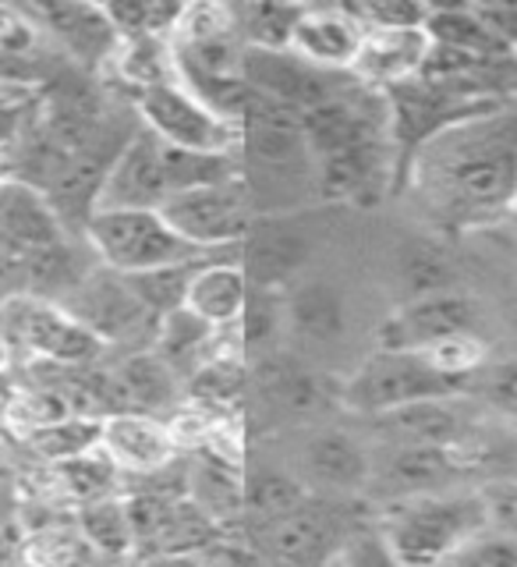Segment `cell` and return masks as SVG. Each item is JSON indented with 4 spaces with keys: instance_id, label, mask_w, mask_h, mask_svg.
<instances>
[{
    "instance_id": "obj_1",
    "label": "cell",
    "mask_w": 517,
    "mask_h": 567,
    "mask_svg": "<svg viewBox=\"0 0 517 567\" xmlns=\"http://www.w3.org/2000/svg\"><path fill=\"white\" fill-rule=\"evenodd\" d=\"M394 188L447 235L486 230L517 213V100L461 121L404 159Z\"/></svg>"
},
{
    "instance_id": "obj_2",
    "label": "cell",
    "mask_w": 517,
    "mask_h": 567,
    "mask_svg": "<svg viewBox=\"0 0 517 567\" xmlns=\"http://www.w3.org/2000/svg\"><path fill=\"white\" fill-rule=\"evenodd\" d=\"M316 159V192L323 203H380L397 182V153L390 138L383 93L354 82L348 93L301 114Z\"/></svg>"
},
{
    "instance_id": "obj_3",
    "label": "cell",
    "mask_w": 517,
    "mask_h": 567,
    "mask_svg": "<svg viewBox=\"0 0 517 567\" xmlns=\"http://www.w3.org/2000/svg\"><path fill=\"white\" fill-rule=\"evenodd\" d=\"M230 177H241L238 156L170 146V142L156 138L138 124L111 171H106L96 209H159L188 188L230 182Z\"/></svg>"
},
{
    "instance_id": "obj_4",
    "label": "cell",
    "mask_w": 517,
    "mask_h": 567,
    "mask_svg": "<svg viewBox=\"0 0 517 567\" xmlns=\"http://www.w3.org/2000/svg\"><path fill=\"white\" fill-rule=\"evenodd\" d=\"M376 525L401 567H440L493 528V507L483 489H447L383 504Z\"/></svg>"
},
{
    "instance_id": "obj_5",
    "label": "cell",
    "mask_w": 517,
    "mask_h": 567,
    "mask_svg": "<svg viewBox=\"0 0 517 567\" xmlns=\"http://www.w3.org/2000/svg\"><path fill=\"white\" fill-rule=\"evenodd\" d=\"M82 238L100 266L121 277H138L164 266L209 259L192 248L177 230L159 217V209H96L85 220ZM220 256V252H217Z\"/></svg>"
},
{
    "instance_id": "obj_6",
    "label": "cell",
    "mask_w": 517,
    "mask_h": 567,
    "mask_svg": "<svg viewBox=\"0 0 517 567\" xmlns=\"http://www.w3.org/2000/svg\"><path fill=\"white\" fill-rule=\"evenodd\" d=\"M465 383H454L422 359L418 351H386L376 348L369 359L351 372L337 390L348 412L380 419L401 408H412L422 401H443L457 398Z\"/></svg>"
},
{
    "instance_id": "obj_7",
    "label": "cell",
    "mask_w": 517,
    "mask_h": 567,
    "mask_svg": "<svg viewBox=\"0 0 517 567\" xmlns=\"http://www.w3.org/2000/svg\"><path fill=\"white\" fill-rule=\"evenodd\" d=\"M0 337L11 344V351H22L53 369L93 365L106 351L100 337L79 323L64 306L25 291L0 298Z\"/></svg>"
},
{
    "instance_id": "obj_8",
    "label": "cell",
    "mask_w": 517,
    "mask_h": 567,
    "mask_svg": "<svg viewBox=\"0 0 517 567\" xmlns=\"http://www.w3.org/2000/svg\"><path fill=\"white\" fill-rule=\"evenodd\" d=\"M124 100H128L142 128L170 142V146H182L192 153L238 156V142H241L238 124H230L217 111H209L182 82V75H170L156 85L124 93Z\"/></svg>"
},
{
    "instance_id": "obj_9",
    "label": "cell",
    "mask_w": 517,
    "mask_h": 567,
    "mask_svg": "<svg viewBox=\"0 0 517 567\" xmlns=\"http://www.w3.org/2000/svg\"><path fill=\"white\" fill-rule=\"evenodd\" d=\"M159 217L192 248L217 256L245 245L248 230L256 224V206L245 177H230V182H213L174 195L159 206Z\"/></svg>"
},
{
    "instance_id": "obj_10",
    "label": "cell",
    "mask_w": 517,
    "mask_h": 567,
    "mask_svg": "<svg viewBox=\"0 0 517 567\" xmlns=\"http://www.w3.org/2000/svg\"><path fill=\"white\" fill-rule=\"evenodd\" d=\"M53 53L82 75H106L121 50V35L103 4H29Z\"/></svg>"
},
{
    "instance_id": "obj_11",
    "label": "cell",
    "mask_w": 517,
    "mask_h": 567,
    "mask_svg": "<svg viewBox=\"0 0 517 567\" xmlns=\"http://www.w3.org/2000/svg\"><path fill=\"white\" fill-rule=\"evenodd\" d=\"M241 79L256 93L283 103L298 117L316 111L354 85L351 75L341 71H323L309 61H301L291 50H245L241 53Z\"/></svg>"
},
{
    "instance_id": "obj_12",
    "label": "cell",
    "mask_w": 517,
    "mask_h": 567,
    "mask_svg": "<svg viewBox=\"0 0 517 567\" xmlns=\"http://www.w3.org/2000/svg\"><path fill=\"white\" fill-rule=\"evenodd\" d=\"M61 306L93 330L100 341L111 348L117 341H132V337L149 333L156 337L159 319L142 306V298L132 291V284L121 274L96 266L75 291H71Z\"/></svg>"
},
{
    "instance_id": "obj_13",
    "label": "cell",
    "mask_w": 517,
    "mask_h": 567,
    "mask_svg": "<svg viewBox=\"0 0 517 567\" xmlns=\"http://www.w3.org/2000/svg\"><path fill=\"white\" fill-rule=\"evenodd\" d=\"M468 468L465 451L451 447H418V443H386L383 457L372 454L369 493L383 504L412 501V496L447 493L454 478Z\"/></svg>"
},
{
    "instance_id": "obj_14",
    "label": "cell",
    "mask_w": 517,
    "mask_h": 567,
    "mask_svg": "<svg viewBox=\"0 0 517 567\" xmlns=\"http://www.w3.org/2000/svg\"><path fill=\"white\" fill-rule=\"evenodd\" d=\"M312 496L365 493L372 478V451L341 430H309L294 451V472Z\"/></svg>"
},
{
    "instance_id": "obj_15",
    "label": "cell",
    "mask_w": 517,
    "mask_h": 567,
    "mask_svg": "<svg viewBox=\"0 0 517 567\" xmlns=\"http://www.w3.org/2000/svg\"><path fill=\"white\" fill-rule=\"evenodd\" d=\"M478 323V301L465 291H443V295H425L412 298L390 312L380 333L376 348L386 351H425L443 337L454 333H475Z\"/></svg>"
},
{
    "instance_id": "obj_16",
    "label": "cell",
    "mask_w": 517,
    "mask_h": 567,
    "mask_svg": "<svg viewBox=\"0 0 517 567\" xmlns=\"http://www.w3.org/2000/svg\"><path fill=\"white\" fill-rule=\"evenodd\" d=\"M64 238L68 227L40 188L22 177H8L0 185V270L14 274L18 262Z\"/></svg>"
},
{
    "instance_id": "obj_17",
    "label": "cell",
    "mask_w": 517,
    "mask_h": 567,
    "mask_svg": "<svg viewBox=\"0 0 517 567\" xmlns=\"http://www.w3.org/2000/svg\"><path fill=\"white\" fill-rule=\"evenodd\" d=\"M323 501L327 496H309L288 518L259 528L262 549L273 567H323L341 554L348 532L333 525V511Z\"/></svg>"
},
{
    "instance_id": "obj_18",
    "label": "cell",
    "mask_w": 517,
    "mask_h": 567,
    "mask_svg": "<svg viewBox=\"0 0 517 567\" xmlns=\"http://www.w3.org/2000/svg\"><path fill=\"white\" fill-rule=\"evenodd\" d=\"M433 58V35L425 25L418 29H369L359 50V61L351 68V79L372 89L390 93L412 79H422L425 64Z\"/></svg>"
},
{
    "instance_id": "obj_19",
    "label": "cell",
    "mask_w": 517,
    "mask_h": 567,
    "mask_svg": "<svg viewBox=\"0 0 517 567\" xmlns=\"http://www.w3.org/2000/svg\"><path fill=\"white\" fill-rule=\"evenodd\" d=\"M241 252H245L241 259L245 277L256 280L259 291H277L288 288L301 266L309 262L312 238L301 230L298 220H288L280 213V217H259L252 224Z\"/></svg>"
},
{
    "instance_id": "obj_20",
    "label": "cell",
    "mask_w": 517,
    "mask_h": 567,
    "mask_svg": "<svg viewBox=\"0 0 517 567\" xmlns=\"http://www.w3.org/2000/svg\"><path fill=\"white\" fill-rule=\"evenodd\" d=\"M100 447L117 461L121 472L132 475H159L182 454L167 433V422L142 412H114L103 415Z\"/></svg>"
},
{
    "instance_id": "obj_21",
    "label": "cell",
    "mask_w": 517,
    "mask_h": 567,
    "mask_svg": "<svg viewBox=\"0 0 517 567\" xmlns=\"http://www.w3.org/2000/svg\"><path fill=\"white\" fill-rule=\"evenodd\" d=\"M365 40L362 18L351 8H312L301 14V22L294 29L291 53H298L301 61H309L323 71H341L351 75L359 50Z\"/></svg>"
},
{
    "instance_id": "obj_22",
    "label": "cell",
    "mask_w": 517,
    "mask_h": 567,
    "mask_svg": "<svg viewBox=\"0 0 517 567\" xmlns=\"http://www.w3.org/2000/svg\"><path fill=\"white\" fill-rule=\"evenodd\" d=\"M283 330L298 348L330 351L348 333V301L330 280H309L283 298Z\"/></svg>"
},
{
    "instance_id": "obj_23",
    "label": "cell",
    "mask_w": 517,
    "mask_h": 567,
    "mask_svg": "<svg viewBox=\"0 0 517 567\" xmlns=\"http://www.w3.org/2000/svg\"><path fill=\"white\" fill-rule=\"evenodd\" d=\"M111 383H114L117 412H142V415L159 419V412H167V408L174 412V408L185 401L177 372L159 359L156 351L128 354V359L111 372Z\"/></svg>"
},
{
    "instance_id": "obj_24",
    "label": "cell",
    "mask_w": 517,
    "mask_h": 567,
    "mask_svg": "<svg viewBox=\"0 0 517 567\" xmlns=\"http://www.w3.org/2000/svg\"><path fill=\"white\" fill-rule=\"evenodd\" d=\"M185 309L195 312L203 323L230 330L241 327L245 309H248V277L241 262H230L224 256L206 259L199 270H195L188 295H185Z\"/></svg>"
},
{
    "instance_id": "obj_25",
    "label": "cell",
    "mask_w": 517,
    "mask_h": 567,
    "mask_svg": "<svg viewBox=\"0 0 517 567\" xmlns=\"http://www.w3.org/2000/svg\"><path fill=\"white\" fill-rule=\"evenodd\" d=\"M259 398L280 419H312L327 408V386L306 362L291 354H273L259 362Z\"/></svg>"
},
{
    "instance_id": "obj_26",
    "label": "cell",
    "mask_w": 517,
    "mask_h": 567,
    "mask_svg": "<svg viewBox=\"0 0 517 567\" xmlns=\"http://www.w3.org/2000/svg\"><path fill=\"white\" fill-rule=\"evenodd\" d=\"M43 478H46V493L53 496V501L68 504L71 511L121 493L117 489L121 468L103 447H93V451H85L79 457H68V461H58V465H43Z\"/></svg>"
},
{
    "instance_id": "obj_27",
    "label": "cell",
    "mask_w": 517,
    "mask_h": 567,
    "mask_svg": "<svg viewBox=\"0 0 517 567\" xmlns=\"http://www.w3.org/2000/svg\"><path fill=\"white\" fill-rule=\"evenodd\" d=\"M96 557L100 554L85 543L75 518L71 522L53 518L46 525L29 528L14 549L18 567H89Z\"/></svg>"
},
{
    "instance_id": "obj_28",
    "label": "cell",
    "mask_w": 517,
    "mask_h": 567,
    "mask_svg": "<svg viewBox=\"0 0 517 567\" xmlns=\"http://www.w3.org/2000/svg\"><path fill=\"white\" fill-rule=\"evenodd\" d=\"M71 415H82L79 404L71 401V394L61 383H46V386L14 390V394L4 401V408H0V425H4L11 436L29 440Z\"/></svg>"
},
{
    "instance_id": "obj_29",
    "label": "cell",
    "mask_w": 517,
    "mask_h": 567,
    "mask_svg": "<svg viewBox=\"0 0 517 567\" xmlns=\"http://www.w3.org/2000/svg\"><path fill=\"white\" fill-rule=\"evenodd\" d=\"M182 394L188 404L206 408L213 415H238L241 398H245L241 354H217V359L203 362L182 383Z\"/></svg>"
},
{
    "instance_id": "obj_30",
    "label": "cell",
    "mask_w": 517,
    "mask_h": 567,
    "mask_svg": "<svg viewBox=\"0 0 517 567\" xmlns=\"http://www.w3.org/2000/svg\"><path fill=\"white\" fill-rule=\"evenodd\" d=\"M75 525L85 536V543L93 546L103 560H128V557H135V532H132V518H128V504H124V493L79 507L75 511Z\"/></svg>"
},
{
    "instance_id": "obj_31",
    "label": "cell",
    "mask_w": 517,
    "mask_h": 567,
    "mask_svg": "<svg viewBox=\"0 0 517 567\" xmlns=\"http://www.w3.org/2000/svg\"><path fill=\"white\" fill-rule=\"evenodd\" d=\"M309 4H235L245 50H291L294 29Z\"/></svg>"
},
{
    "instance_id": "obj_32",
    "label": "cell",
    "mask_w": 517,
    "mask_h": 567,
    "mask_svg": "<svg viewBox=\"0 0 517 567\" xmlns=\"http://www.w3.org/2000/svg\"><path fill=\"white\" fill-rule=\"evenodd\" d=\"M309 489L298 483L291 472H277L266 468L256 478L245 483V514L252 518L259 528L273 525L280 518H288L291 511H298L301 504L309 501Z\"/></svg>"
},
{
    "instance_id": "obj_33",
    "label": "cell",
    "mask_w": 517,
    "mask_h": 567,
    "mask_svg": "<svg viewBox=\"0 0 517 567\" xmlns=\"http://www.w3.org/2000/svg\"><path fill=\"white\" fill-rule=\"evenodd\" d=\"M103 8L111 14L121 43H128V40H170L185 4H170V0H117V4H103Z\"/></svg>"
},
{
    "instance_id": "obj_34",
    "label": "cell",
    "mask_w": 517,
    "mask_h": 567,
    "mask_svg": "<svg viewBox=\"0 0 517 567\" xmlns=\"http://www.w3.org/2000/svg\"><path fill=\"white\" fill-rule=\"evenodd\" d=\"M100 436H103V419L100 415H71V419L50 425V430L35 433V436H29L22 443L43 461V465H58V461L79 457L85 451L100 447Z\"/></svg>"
},
{
    "instance_id": "obj_35",
    "label": "cell",
    "mask_w": 517,
    "mask_h": 567,
    "mask_svg": "<svg viewBox=\"0 0 517 567\" xmlns=\"http://www.w3.org/2000/svg\"><path fill=\"white\" fill-rule=\"evenodd\" d=\"M418 354L440 372V377H447L454 383H465L468 377H475V372L486 369V362H489V348L478 333L443 337V341H436L433 348H425Z\"/></svg>"
},
{
    "instance_id": "obj_36",
    "label": "cell",
    "mask_w": 517,
    "mask_h": 567,
    "mask_svg": "<svg viewBox=\"0 0 517 567\" xmlns=\"http://www.w3.org/2000/svg\"><path fill=\"white\" fill-rule=\"evenodd\" d=\"M440 567H517V536L504 528H486Z\"/></svg>"
},
{
    "instance_id": "obj_37",
    "label": "cell",
    "mask_w": 517,
    "mask_h": 567,
    "mask_svg": "<svg viewBox=\"0 0 517 567\" xmlns=\"http://www.w3.org/2000/svg\"><path fill=\"white\" fill-rule=\"evenodd\" d=\"M369 29H418L430 22L433 4H415V0H362L348 4Z\"/></svg>"
},
{
    "instance_id": "obj_38",
    "label": "cell",
    "mask_w": 517,
    "mask_h": 567,
    "mask_svg": "<svg viewBox=\"0 0 517 567\" xmlns=\"http://www.w3.org/2000/svg\"><path fill=\"white\" fill-rule=\"evenodd\" d=\"M341 564L344 567H401L380 525H354L341 546Z\"/></svg>"
},
{
    "instance_id": "obj_39",
    "label": "cell",
    "mask_w": 517,
    "mask_h": 567,
    "mask_svg": "<svg viewBox=\"0 0 517 567\" xmlns=\"http://www.w3.org/2000/svg\"><path fill=\"white\" fill-rule=\"evenodd\" d=\"M8 369H11V344L0 337V377H4Z\"/></svg>"
},
{
    "instance_id": "obj_40",
    "label": "cell",
    "mask_w": 517,
    "mask_h": 567,
    "mask_svg": "<svg viewBox=\"0 0 517 567\" xmlns=\"http://www.w3.org/2000/svg\"><path fill=\"white\" fill-rule=\"evenodd\" d=\"M8 177H14V167H11V159H8L4 153H0V185H4Z\"/></svg>"
},
{
    "instance_id": "obj_41",
    "label": "cell",
    "mask_w": 517,
    "mask_h": 567,
    "mask_svg": "<svg viewBox=\"0 0 517 567\" xmlns=\"http://www.w3.org/2000/svg\"><path fill=\"white\" fill-rule=\"evenodd\" d=\"M323 567H344V564H341V554H337V557H330V560H327Z\"/></svg>"
}]
</instances>
